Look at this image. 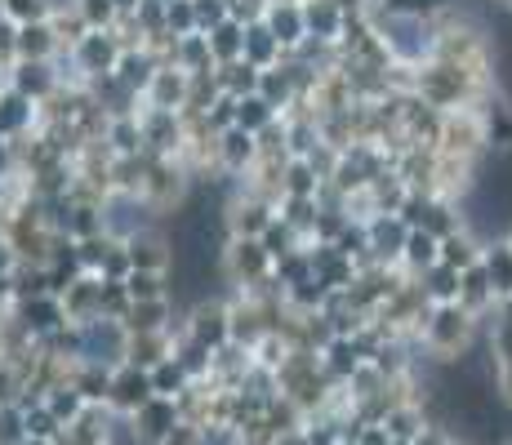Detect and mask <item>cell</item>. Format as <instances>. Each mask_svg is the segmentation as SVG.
Wrapping results in <instances>:
<instances>
[{
	"label": "cell",
	"mask_w": 512,
	"mask_h": 445,
	"mask_svg": "<svg viewBox=\"0 0 512 445\" xmlns=\"http://www.w3.org/2000/svg\"><path fill=\"white\" fill-rule=\"evenodd\" d=\"M490 76H477L459 63H446V58H432L415 72V98L428 103L432 112H459V107H477L486 98Z\"/></svg>",
	"instance_id": "obj_1"
},
{
	"label": "cell",
	"mask_w": 512,
	"mask_h": 445,
	"mask_svg": "<svg viewBox=\"0 0 512 445\" xmlns=\"http://www.w3.org/2000/svg\"><path fill=\"white\" fill-rule=\"evenodd\" d=\"M379 32V41L388 45L392 63L401 67H423L437 58V41H441V27L437 18H410V14H366Z\"/></svg>",
	"instance_id": "obj_2"
},
{
	"label": "cell",
	"mask_w": 512,
	"mask_h": 445,
	"mask_svg": "<svg viewBox=\"0 0 512 445\" xmlns=\"http://www.w3.org/2000/svg\"><path fill=\"white\" fill-rule=\"evenodd\" d=\"M477 321L481 316H472L459 303L428 308V316L419 325V339L437 361H464V356H472V343H477Z\"/></svg>",
	"instance_id": "obj_3"
},
{
	"label": "cell",
	"mask_w": 512,
	"mask_h": 445,
	"mask_svg": "<svg viewBox=\"0 0 512 445\" xmlns=\"http://www.w3.org/2000/svg\"><path fill=\"white\" fill-rule=\"evenodd\" d=\"M130 361V330L125 321L98 316V321L81 325V361L76 365H103V370H121Z\"/></svg>",
	"instance_id": "obj_4"
},
{
	"label": "cell",
	"mask_w": 512,
	"mask_h": 445,
	"mask_svg": "<svg viewBox=\"0 0 512 445\" xmlns=\"http://www.w3.org/2000/svg\"><path fill=\"white\" fill-rule=\"evenodd\" d=\"M179 334L183 339H192V343H201V348H210V352L228 348L232 343V308H228V299L214 294V299L192 303V308L183 312V321H179Z\"/></svg>",
	"instance_id": "obj_5"
},
{
	"label": "cell",
	"mask_w": 512,
	"mask_h": 445,
	"mask_svg": "<svg viewBox=\"0 0 512 445\" xmlns=\"http://www.w3.org/2000/svg\"><path fill=\"white\" fill-rule=\"evenodd\" d=\"M121 54H125V41L116 32H90L81 45L67 49V58H72L76 76H81L85 85L103 81V76H116V63H121Z\"/></svg>",
	"instance_id": "obj_6"
},
{
	"label": "cell",
	"mask_w": 512,
	"mask_h": 445,
	"mask_svg": "<svg viewBox=\"0 0 512 445\" xmlns=\"http://www.w3.org/2000/svg\"><path fill=\"white\" fill-rule=\"evenodd\" d=\"M9 89L23 98H32L36 107L54 103L63 94V72H58V58L54 63H14L9 67Z\"/></svg>",
	"instance_id": "obj_7"
},
{
	"label": "cell",
	"mask_w": 512,
	"mask_h": 445,
	"mask_svg": "<svg viewBox=\"0 0 512 445\" xmlns=\"http://www.w3.org/2000/svg\"><path fill=\"white\" fill-rule=\"evenodd\" d=\"M223 223H228V236H241V241H263L272 223H277V205L263 201V196H236V201L223 210Z\"/></svg>",
	"instance_id": "obj_8"
},
{
	"label": "cell",
	"mask_w": 512,
	"mask_h": 445,
	"mask_svg": "<svg viewBox=\"0 0 512 445\" xmlns=\"http://www.w3.org/2000/svg\"><path fill=\"white\" fill-rule=\"evenodd\" d=\"M370 232V263L374 267H401V254H406L410 241V227L401 214H374L366 223Z\"/></svg>",
	"instance_id": "obj_9"
},
{
	"label": "cell",
	"mask_w": 512,
	"mask_h": 445,
	"mask_svg": "<svg viewBox=\"0 0 512 445\" xmlns=\"http://www.w3.org/2000/svg\"><path fill=\"white\" fill-rule=\"evenodd\" d=\"M9 316H14V321L23 325V330L32 334L36 343L49 339V334H58L63 325H72V321H67V308H63V299H58V294H41V299L14 303V308H9Z\"/></svg>",
	"instance_id": "obj_10"
},
{
	"label": "cell",
	"mask_w": 512,
	"mask_h": 445,
	"mask_svg": "<svg viewBox=\"0 0 512 445\" xmlns=\"http://www.w3.org/2000/svg\"><path fill=\"white\" fill-rule=\"evenodd\" d=\"M259 161H263V152H259V138L254 134H245V130L219 134V147H214V170L219 174L245 178V174H254Z\"/></svg>",
	"instance_id": "obj_11"
},
{
	"label": "cell",
	"mask_w": 512,
	"mask_h": 445,
	"mask_svg": "<svg viewBox=\"0 0 512 445\" xmlns=\"http://www.w3.org/2000/svg\"><path fill=\"white\" fill-rule=\"evenodd\" d=\"M348 18H352V14L339 5V0H308V5H303V23H308V41L330 45V49H339L343 32H348Z\"/></svg>",
	"instance_id": "obj_12"
},
{
	"label": "cell",
	"mask_w": 512,
	"mask_h": 445,
	"mask_svg": "<svg viewBox=\"0 0 512 445\" xmlns=\"http://www.w3.org/2000/svg\"><path fill=\"white\" fill-rule=\"evenodd\" d=\"M41 130V107L32 103V98L14 94V89H5L0 94V138L5 143H23V138H32Z\"/></svg>",
	"instance_id": "obj_13"
},
{
	"label": "cell",
	"mask_w": 512,
	"mask_h": 445,
	"mask_svg": "<svg viewBox=\"0 0 512 445\" xmlns=\"http://www.w3.org/2000/svg\"><path fill=\"white\" fill-rule=\"evenodd\" d=\"M156 392H152V374L139 370V365H121V370L112 374V397H107V405L112 410H121V414H139L147 401H152Z\"/></svg>",
	"instance_id": "obj_14"
},
{
	"label": "cell",
	"mask_w": 512,
	"mask_h": 445,
	"mask_svg": "<svg viewBox=\"0 0 512 445\" xmlns=\"http://www.w3.org/2000/svg\"><path fill=\"white\" fill-rule=\"evenodd\" d=\"M187 103H192V76L165 63L161 72H156L152 89L143 94V107H156V112H187Z\"/></svg>",
	"instance_id": "obj_15"
},
{
	"label": "cell",
	"mask_w": 512,
	"mask_h": 445,
	"mask_svg": "<svg viewBox=\"0 0 512 445\" xmlns=\"http://www.w3.org/2000/svg\"><path fill=\"white\" fill-rule=\"evenodd\" d=\"M161 67H165L161 54H152L147 45H130L121 54V63H116V81L130 89V94L143 98L147 89H152V81H156V72H161Z\"/></svg>",
	"instance_id": "obj_16"
},
{
	"label": "cell",
	"mask_w": 512,
	"mask_h": 445,
	"mask_svg": "<svg viewBox=\"0 0 512 445\" xmlns=\"http://www.w3.org/2000/svg\"><path fill=\"white\" fill-rule=\"evenodd\" d=\"M63 308H67V321L72 325H90L103 316V276H90L85 272L81 281L67 285L63 294Z\"/></svg>",
	"instance_id": "obj_17"
},
{
	"label": "cell",
	"mask_w": 512,
	"mask_h": 445,
	"mask_svg": "<svg viewBox=\"0 0 512 445\" xmlns=\"http://www.w3.org/2000/svg\"><path fill=\"white\" fill-rule=\"evenodd\" d=\"M174 428H179V401H170V397H152L134 414V432L152 445H165V437H170Z\"/></svg>",
	"instance_id": "obj_18"
},
{
	"label": "cell",
	"mask_w": 512,
	"mask_h": 445,
	"mask_svg": "<svg viewBox=\"0 0 512 445\" xmlns=\"http://www.w3.org/2000/svg\"><path fill=\"white\" fill-rule=\"evenodd\" d=\"M263 23H268V32L281 41L285 54H299V49L308 45V23H303V5H268Z\"/></svg>",
	"instance_id": "obj_19"
},
{
	"label": "cell",
	"mask_w": 512,
	"mask_h": 445,
	"mask_svg": "<svg viewBox=\"0 0 512 445\" xmlns=\"http://www.w3.org/2000/svg\"><path fill=\"white\" fill-rule=\"evenodd\" d=\"M63 54L54 23H27L18 27V63H54Z\"/></svg>",
	"instance_id": "obj_20"
},
{
	"label": "cell",
	"mask_w": 512,
	"mask_h": 445,
	"mask_svg": "<svg viewBox=\"0 0 512 445\" xmlns=\"http://www.w3.org/2000/svg\"><path fill=\"white\" fill-rule=\"evenodd\" d=\"M308 254H312V272H317L330 290H352V281H357V263H352L348 254H339L334 245H308Z\"/></svg>",
	"instance_id": "obj_21"
},
{
	"label": "cell",
	"mask_w": 512,
	"mask_h": 445,
	"mask_svg": "<svg viewBox=\"0 0 512 445\" xmlns=\"http://www.w3.org/2000/svg\"><path fill=\"white\" fill-rule=\"evenodd\" d=\"M285 58H290V54H285L281 41L268 32V23H250V27H245V63H250V67L272 72V67H281Z\"/></svg>",
	"instance_id": "obj_22"
},
{
	"label": "cell",
	"mask_w": 512,
	"mask_h": 445,
	"mask_svg": "<svg viewBox=\"0 0 512 445\" xmlns=\"http://www.w3.org/2000/svg\"><path fill=\"white\" fill-rule=\"evenodd\" d=\"M170 67H179V72L187 76H205V72H214V54H210V36L205 32H196V36H183V41H174L170 49Z\"/></svg>",
	"instance_id": "obj_23"
},
{
	"label": "cell",
	"mask_w": 512,
	"mask_h": 445,
	"mask_svg": "<svg viewBox=\"0 0 512 445\" xmlns=\"http://www.w3.org/2000/svg\"><path fill=\"white\" fill-rule=\"evenodd\" d=\"M437 263H441V241L432 232H423V227H415L406 241V254H401V272L419 281V276H428Z\"/></svg>",
	"instance_id": "obj_24"
},
{
	"label": "cell",
	"mask_w": 512,
	"mask_h": 445,
	"mask_svg": "<svg viewBox=\"0 0 512 445\" xmlns=\"http://www.w3.org/2000/svg\"><path fill=\"white\" fill-rule=\"evenodd\" d=\"M481 254H486V241H481L472 227H459L455 236L441 241V263L455 267V272H472V267L481 263Z\"/></svg>",
	"instance_id": "obj_25"
},
{
	"label": "cell",
	"mask_w": 512,
	"mask_h": 445,
	"mask_svg": "<svg viewBox=\"0 0 512 445\" xmlns=\"http://www.w3.org/2000/svg\"><path fill=\"white\" fill-rule=\"evenodd\" d=\"M103 147L107 156H147V143H143V121L139 116H112L103 134Z\"/></svg>",
	"instance_id": "obj_26"
},
{
	"label": "cell",
	"mask_w": 512,
	"mask_h": 445,
	"mask_svg": "<svg viewBox=\"0 0 512 445\" xmlns=\"http://www.w3.org/2000/svg\"><path fill=\"white\" fill-rule=\"evenodd\" d=\"M174 348H179V334H130V361L139 370H156L161 361H170Z\"/></svg>",
	"instance_id": "obj_27"
},
{
	"label": "cell",
	"mask_w": 512,
	"mask_h": 445,
	"mask_svg": "<svg viewBox=\"0 0 512 445\" xmlns=\"http://www.w3.org/2000/svg\"><path fill=\"white\" fill-rule=\"evenodd\" d=\"M459 308H468L472 316H481L486 321V312H499V299H495V285H490L486 267H472L464 272V290H459Z\"/></svg>",
	"instance_id": "obj_28"
},
{
	"label": "cell",
	"mask_w": 512,
	"mask_h": 445,
	"mask_svg": "<svg viewBox=\"0 0 512 445\" xmlns=\"http://www.w3.org/2000/svg\"><path fill=\"white\" fill-rule=\"evenodd\" d=\"M419 290H423V299H428L432 308H446V303H459V290H464V272H455V267L437 263L428 276H419Z\"/></svg>",
	"instance_id": "obj_29"
},
{
	"label": "cell",
	"mask_w": 512,
	"mask_h": 445,
	"mask_svg": "<svg viewBox=\"0 0 512 445\" xmlns=\"http://www.w3.org/2000/svg\"><path fill=\"white\" fill-rule=\"evenodd\" d=\"M321 365H326V374L334 383H348L352 374L366 365V352H361L357 339H334L326 352H321Z\"/></svg>",
	"instance_id": "obj_30"
},
{
	"label": "cell",
	"mask_w": 512,
	"mask_h": 445,
	"mask_svg": "<svg viewBox=\"0 0 512 445\" xmlns=\"http://www.w3.org/2000/svg\"><path fill=\"white\" fill-rule=\"evenodd\" d=\"M259 98H268L272 107L285 116V112H294V107L303 103V94H299V85H294V76H290V67H272V72H263V81H259Z\"/></svg>",
	"instance_id": "obj_31"
},
{
	"label": "cell",
	"mask_w": 512,
	"mask_h": 445,
	"mask_svg": "<svg viewBox=\"0 0 512 445\" xmlns=\"http://www.w3.org/2000/svg\"><path fill=\"white\" fill-rule=\"evenodd\" d=\"M481 267H486L490 285H495V299H499V303L512 299V250L504 245V236H499V241H486Z\"/></svg>",
	"instance_id": "obj_32"
},
{
	"label": "cell",
	"mask_w": 512,
	"mask_h": 445,
	"mask_svg": "<svg viewBox=\"0 0 512 445\" xmlns=\"http://www.w3.org/2000/svg\"><path fill=\"white\" fill-rule=\"evenodd\" d=\"M277 121H281V112L268 103V98H259V94L236 98V130H245V134L259 138L263 130H272Z\"/></svg>",
	"instance_id": "obj_33"
},
{
	"label": "cell",
	"mask_w": 512,
	"mask_h": 445,
	"mask_svg": "<svg viewBox=\"0 0 512 445\" xmlns=\"http://www.w3.org/2000/svg\"><path fill=\"white\" fill-rule=\"evenodd\" d=\"M67 236H72L76 245H81V241H98V236H107L103 201H76L72 219H67Z\"/></svg>",
	"instance_id": "obj_34"
},
{
	"label": "cell",
	"mask_w": 512,
	"mask_h": 445,
	"mask_svg": "<svg viewBox=\"0 0 512 445\" xmlns=\"http://www.w3.org/2000/svg\"><path fill=\"white\" fill-rule=\"evenodd\" d=\"M210 54H214V63H219V67L241 63V58H245V27L232 23V18L223 27H214V32H210Z\"/></svg>",
	"instance_id": "obj_35"
},
{
	"label": "cell",
	"mask_w": 512,
	"mask_h": 445,
	"mask_svg": "<svg viewBox=\"0 0 512 445\" xmlns=\"http://www.w3.org/2000/svg\"><path fill=\"white\" fill-rule=\"evenodd\" d=\"M259 81H263V72L259 67H250L241 58V63H228V67H219V89L228 98H250V94H259Z\"/></svg>",
	"instance_id": "obj_36"
},
{
	"label": "cell",
	"mask_w": 512,
	"mask_h": 445,
	"mask_svg": "<svg viewBox=\"0 0 512 445\" xmlns=\"http://www.w3.org/2000/svg\"><path fill=\"white\" fill-rule=\"evenodd\" d=\"M45 405H49V414H54V419L63 423V428H72V423L85 414V405H90V401H85L81 392H76L72 383L63 379L58 388H49V392H45Z\"/></svg>",
	"instance_id": "obj_37"
},
{
	"label": "cell",
	"mask_w": 512,
	"mask_h": 445,
	"mask_svg": "<svg viewBox=\"0 0 512 445\" xmlns=\"http://www.w3.org/2000/svg\"><path fill=\"white\" fill-rule=\"evenodd\" d=\"M263 250H268V259H272V263H281V259H290L294 250H308V241H303V236L294 232V227L277 214V223H272L268 232H263Z\"/></svg>",
	"instance_id": "obj_38"
},
{
	"label": "cell",
	"mask_w": 512,
	"mask_h": 445,
	"mask_svg": "<svg viewBox=\"0 0 512 445\" xmlns=\"http://www.w3.org/2000/svg\"><path fill=\"white\" fill-rule=\"evenodd\" d=\"M147 374H152V392H156V397H170V401H179L183 392L192 388V379H187V370H183L179 361H174V356H170V361H161V365H156V370H147Z\"/></svg>",
	"instance_id": "obj_39"
},
{
	"label": "cell",
	"mask_w": 512,
	"mask_h": 445,
	"mask_svg": "<svg viewBox=\"0 0 512 445\" xmlns=\"http://www.w3.org/2000/svg\"><path fill=\"white\" fill-rule=\"evenodd\" d=\"M281 183H285V196H321V187H326L321 174L312 170V161H290Z\"/></svg>",
	"instance_id": "obj_40"
},
{
	"label": "cell",
	"mask_w": 512,
	"mask_h": 445,
	"mask_svg": "<svg viewBox=\"0 0 512 445\" xmlns=\"http://www.w3.org/2000/svg\"><path fill=\"white\" fill-rule=\"evenodd\" d=\"M383 428H388L392 441H410V445H415L423 432H428V428H423V419H419L415 410H410V405H392L388 419H383Z\"/></svg>",
	"instance_id": "obj_41"
},
{
	"label": "cell",
	"mask_w": 512,
	"mask_h": 445,
	"mask_svg": "<svg viewBox=\"0 0 512 445\" xmlns=\"http://www.w3.org/2000/svg\"><path fill=\"white\" fill-rule=\"evenodd\" d=\"M76 14L85 18V27H90V32H116V23H121L116 0H81V5H76Z\"/></svg>",
	"instance_id": "obj_42"
},
{
	"label": "cell",
	"mask_w": 512,
	"mask_h": 445,
	"mask_svg": "<svg viewBox=\"0 0 512 445\" xmlns=\"http://www.w3.org/2000/svg\"><path fill=\"white\" fill-rule=\"evenodd\" d=\"M165 32H170L174 41L201 32V27H196V5L192 0H170V5H165Z\"/></svg>",
	"instance_id": "obj_43"
},
{
	"label": "cell",
	"mask_w": 512,
	"mask_h": 445,
	"mask_svg": "<svg viewBox=\"0 0 512 445\" xmlns=\"http://www.w3.org/2000/svg\"><path fill=\"white\" fill-rule=\"evenodd\" d=\"M112 236H98V241H81L76 245V263H81V272H90V276H103V263H107V254H112Z\"/></svg>",
	"instance_id": "obj_44"
},
{
	"label": "cell",
	"mask_w": 512,
	"mask_h": 445,
	"mask_svg": "<svg viewBox=\"0 0 512 445\" xmlns=\"http://www.w3.org/2000/svg\"><path fill=\"white\" fill-rule=\"evenodd\" d=\"M5 18L14 27H27V23H49V5L45 0H5Z\"/></svg>",
	"instance_id": "obj_45"
},
{
	"label": "cell",
	"mask_w": 512,
	"mask_h": 445,
	"mask_svg": "<svg viewBox=\"0 0 512 445\" xmlns=\"http://www.w3.org/2000/svg\"><path fill=\"white\" fill-rule=\"evenodd\" d=\"M134 308L130 290H125V281H103V316H112V321H125Z\"/></svg>",
	"instance_id": "obj_46"
},
{
	"label": "cell",
	"mask_w": 512,
	"mask_h": 445,
	"mask_svg": "<svg viewBox=\"0 0 512 445\" xmlns=\"http://www.w3.org/2000/svg\"><path fill=\"white\" fill-rule=\"evenodd\" d=\"M196 5V27H201L205 36L214 32V27H223L232 18V9H228V0H192Z\"/></svg>",
	"instance_id": "obj_47"
},
{
	"label": "cell",
	"mask_w": 512,
	"mask_h": 445,
	"mask_svg": "<svg viewBox=\"0 0 512 445\" xmlns=\"http://www.w3.org/2000/svg\"><path fill=\"white\" fill-rule=\"evenodd\" d=\"M201 121H205V125H210V130H214V134H228V130H236V98H228V94H223V98H219V103H214V107H210V112H205V116H201Z\"/></svg>",
	"instance_id": "obj_48"
},
{
	"label": "cell",
	"mask_w": 512,
	"mask_h": 445,
	"mask_svg": "<svg viewBox=\"0 0 512 445\" xmlns=\"http://www.w3.org/2000/svg\"><path fill=\"white\" fill-rule=\"evenodd\" d=\"M130 272H134L130 250H125V245L116 241V245H112V254H107V263H103V281H125Z\"/></svg>",
	"instance_id": "obj_49"
},
{
	"label": "cell",
	"mask_w": 512,
	"mask_h": 445,
	"mask_svg": "<svg viewBox=\"0 0 512 445\" xmlns=\"http://www.w3.org/2000/svg\"><path fill=\"white\" fill-rule=\"evenodd\" d=\"M165 445H205V432L192 428V423H179V428L165 437Z\"/></svg>",
	"instance_id": "obj_50"
},
{
	"label": "cell",
	"mask_w": 512,
	"mask_h": 445,
	"mask_svg": "<svg viewBox=\"0 0 512 445\" xmlns=\"http://www.w3.org/2000/svg\"><path fill=\"white\" fill-rule=\"evenodd\" d=\"M14 174H18V152H14V143L0 138V178H14Z\"/></svg>",
	"instance_id": "obj_51"
},
{
	"label": "cell",
	"mask_w": 512,
	"mask_h": 445,
	"mask_svg": "<svg viewBox=\"0 0 512 445\" xmlns=\"http://www.w3.org/2000/svg\"><path fill=\"white\" fill-rule=\"evenodd\" d=\"M415 445H450V437H446V432H437V428H428V432H423V437H419Z\"/></svg>",
	"instance_id": "obj_52"
},
{
	"label": "cell",
	"mask_w": 512,
	"mask_h": 445,
	"mask_svg": "<svg viewBox=\"0 0 512 445\" xmlns=\"http://www.w3.org/2000/svg\"><path fill=\"white\" fill-rule=\"evenodd\" d=\"M45 5H49V14H67V9H76L81 0H45Z\"/></svg>",
	"instance_id": "obj_53"
},
{
	"label": "cell",
	"mask_w": 512,
	"mask_h": 445,
	"mask_svg": "<svg viewBox=\"0 0 512 445\" xmlns=\"http://www.w3.org/2000/svg\"><path fill=\"white\" fill-rule=\"evenodd\" d=\"M139 5H143V0H116V9H121V18H134V14H139Z\"/></svg>",
	"instance_id": "obj_54"
},
{
	"label": "cell",
	"mask_w": 512,
	"mask_h": 445,
	"mask_svg": "<svg viewBox=\"0 0 512 445\" xmlns=\"http://www.w3.org/2000/svg\"><path fill=\"white\" fill-rule=\"evenodd\" d=\"M499 325H512V299H504V303H499Z\"/></svg>",
	"instance_id": "obj_55"
},
{
	"label": "cell",
	"mask_w": 512,
	"mask_h": 445,
	"mask_svg": "<svg viewBox=\"0 0 512 445\" xmlns=\"http://www.w3.org/2000/svg\"><path fill=\"white\" fill-rule=\"evenodd\" d=\"M268 5H308V0H268Z\"/></svg>",
	"instance_id": "obj_56"
},
{
	"label": "cell",
	"mask_w": 512,
	"mask_h": 445,
	"mask_svg": "<svg viewBox=\"0 0 512 445\" xmlns=\"http://www.w3.org/2000/svg\"><path fill=\"white\" fill-rule=\"evenodd\" d=\"M5 89H9V72H0V94H5Z\"/></svg>",
	"instance_id": "obj_57"
},
{
	"label": "cell",
	"mask_w": 512,
	"mask_h": 445,
	"mask_svg": "<svg viewBox=\"0 0 512 445\" xmlns=\"http://www.w3.org/2000/svg\"><path fill=\"white\" fill-rule=\"evenodd\" d=\"M495 5H499V9H508V14H512V0H495Z\"/></svg>",
	"instance_id": "obj_58"
},
{
	"label": "cell",
	"mask_w": 512,
	"mask_h": 445,
	"mask_svg": "<svg viewBox=\"0 0 512 445\" xmlns=\"http://www.w3.org/2000/svg\"><path fill=\"white\" fill-rule=\"evenodd\" d=\"M504 245H508V250H512V227H508V232H504Z\"/></svg>",
	"instance_id": "obj_59"
},
{
	"label": "cell",
	"mask_w": 512,
	"mask_h": 445,
	"mask_svg": "<svg viewBox=\"0 0 512 445\" xmlns=\"http://www.w3.org/2000/svg\"><path fill=\"white\" fill-rule=\"evenodd\" d=\"M0 365H5V339H0Z\"/></svg>",
	"instance_id": "obj_60"
},
{
	"label": "cell",
	"mask_w": 512,
	"mask_h": 445,
	"mask_svg": "<svg viewBox=\"0 0 512 445\" xmlns=\"http://www.w3.org/2000/svg\"><path fill=\"white\" fill-rule=\"evenodd\" d=\"M23 445H49V441H23Z\"/></svg>",
	"instance_id": "obj_61"
},
{
	"label": "cell",
	"mask_w": 512,
	"mask_h": 445,
	"mask_svg": "<svg viewBox=\"0 0 512 445\" xmlns=\"http://www.w3.org/2000/svg\"><path fill=\"white\" fill-rule=\"evenodd\" d=\"M504 445H512V441H504Z\"/></svg>",
	"instance_id": "obj_62"
}]
</instances>
